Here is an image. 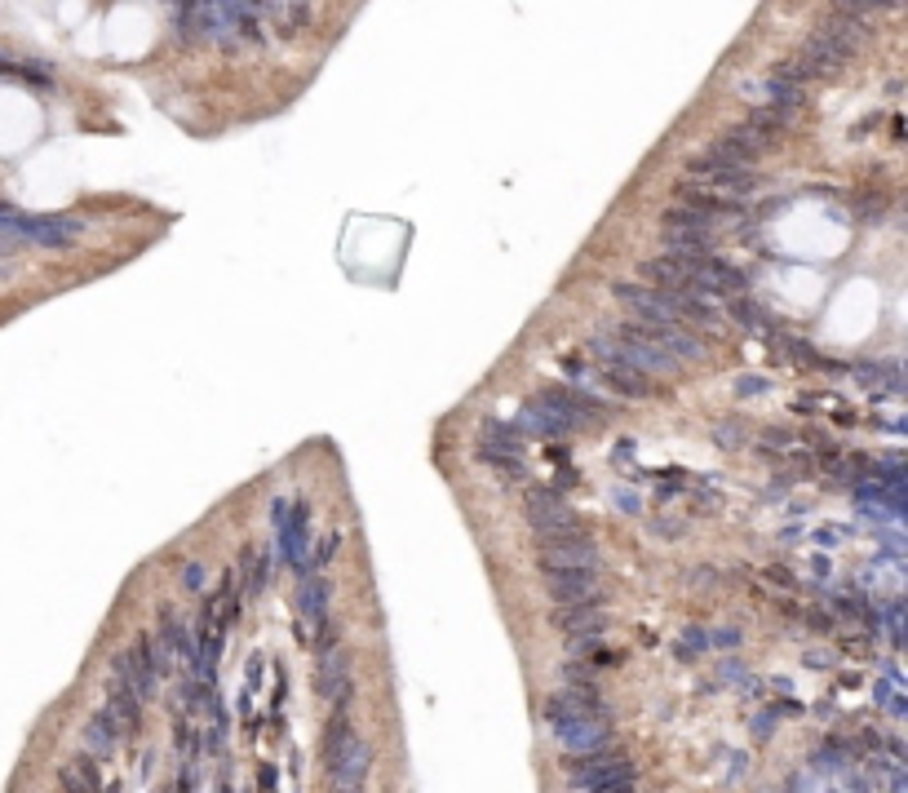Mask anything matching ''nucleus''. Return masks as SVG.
Masks as SVG:
<instances>
[{"mask_svg":"<svg viewBox=\"0 0 908 793\" xmlns=\"http://www.w3.org/2000/svg\"><path fill=\"white\" fill-rule=\"evenodd\" d=\"M612 293L638 319H674V324H714L718 319L700 293H674L660 284H616Z\"/></svg>","mask_w":908,"mask_h":793,"instance_id":"f257e3e1","label":"nucleus"},{"mask_svg":"<svg viewBox=\"0 0 908 793\" xmlns=\"http://www.w3.org/2000/svg\"><path fill=\"white\" fill-rule=\"evenodd\" d=\"M368 762H373L368 745L346 723L328 731V771H333V785L337 789H359V785H364V780H368Z\"/></svg>","mask_w":908,"mask_h":793,"instance_id":"f03ea898","label":"nucleus"},{"mask_svg":"<svg viewBox=\"0 0 908 793\" xmlns=\"http://www.w3.org/2000/svg\"><path fill=\"white\" fill-rule=\"evenodd\" d=\"M85 231L80 218H23L14 209H0V235H18V240L45 244V249H58V244H71Z\"/></svg>","mask_w":908,"mask_h":793,"instance_id":"7ed1b4c3","label":"nucleus"},{"mask_svg":"<svg viewBox=\"0 0 908 793\" xmlns=\"http://www.w3.org/2000/svg\"><path fill=\"white\" fill-rule=\"evenodd\" d=\"M815 36H820L824 45L842 58V63H851V58L873 40V23H869V18L842 14V9H829V14L820 18V27H815Z\"/></svg>","mask_w":908,"mask_h":793,"instance_id":"20e7f679","label":"nucleus"},{"mask_svg":"<svg viewBox=\"0 0 908 793\" xmlns=\"http://www.w3.org/2000/svg\"><path fill=\"white\" fill-rule=\"evenodd\" d=\"M550 727L559 736V745L572 749V754H594V749H607V740H612V727L598 714H554Z\"/></svg>","mask_w":908,"mask_h":793,"instance_id":"39448f33","label":"nucleus"},{"mask_svg":"<svg viewBox=\"0 0 908 793\" xmlns=\"http://www.w3.org/2000/svg\"><path fill=\"white\" fill-rule=\"evenodd\" d=\"M572 785H576V789L621 793V789H634L638 776H634V767H629V762H612V754H607V749H594V754L572 771Z\"/></svg>","mask_w":908,"mask_h":793,"instance_id":"423d86ee","label":"nucleus"},{"mask_svg":"<svg viewBox=\"0 0 908 793\" xmlns=\"http://www.w3.org/2000/svg\"><path fill=\"white\" fill-rule=\"evenodd\" d=\"M528 519L536 537H559V532H585L581 519L563 506V497L554 488H528Z\"/></svg>","mask_w":908,"mask_h":793,"instance_id":"0eeeda50","label":"nucleus"},{"mask_svg":"<svg viewBox=\"0 0 908 793\" xmlns=\"http://www.w3.org/2000/svg\"><path fill=\"white\" fill-rule=\"evenodd\" d=\"M541 563L545 568H590V572H598V550L585 532H559V537H541Z\"/></svg>","mask_w":908,"mask_h":793,"instance_id":"6e6552de","label":"nucleus"},{"mask_svg":"<svg viewBox=\"0 0 908 793\" xmlns=\"http://www.w3.org/2000/svg\"><path fill=\"white\" fill-rule=\"evenodd\" d=\"M545 594L554 603H603V590H598L590 568H545Z\"/></svg>","mask_w":908,"mask_h":793,"instance_id":"1a4fd4ad","label":"nucleus"},{"mask_svg":"<svg viewBox=\"0 0 908 793\" xmlns=\"http://www.w3.org/2000/svg\"><path fill=\"white\" fill-rule=\"evenodd\" d=\"M111 678H116V683H125L133 696L142 700V705H147L151 696H156V669L147 665V656H142V647H129V652H120L116 661H111Z\"/></svg>","mask_w":908,"mask_h":793,"instance_id":"9d476101","label":"nucleus"},{"mask_svg":"<svg viewBox=\"0 0 908 793\" xmlns=\"http://www.w3.org/2000/svg\"><path fill=\"white\" fill-rule=\"evenodd\" d=\"M319 696L337 709L350 705V661L333 643H324V661H319Z\"/></svg>","mask_w":908,"mask_h":793,"instance_id":"9b49d317","label":"nucleus"},{"mask_svg":"<svg viewBox=\"0 0 908 793\" xmlns=\"http://www.w3.org/2000/svg\"><path fill=\"white\" fill-rule=\"evenodd\" d=\"M102 718H107V723L116 727L120 736H133V731L142 727V700L133 696L125 683H116V678H111V692H107V705H102Z\"/></svg>","mask_w":908,"mask_h":793,"instance_id":"f8f14e48","label":"nucleus"},{"mask_svg":"<svg viewBox=\"0 0 908 793\" xmlns=\"http://www.w3.org/2000/svg\"><path fill=\"white\" fill-rule=\"evenodd\" d=\"M603 625H607V616L598 603H563V612L554 616V630H563L572 638H598Z\"/></svg>","mask_w":908,"mask_h":793,"instance_id":"ddd939ff","label":"nucleus"},{"mask_svg":"<svg viewBox=\"0 0 908 793\" xmlns=\"http://www.w3.org/2000/svg\"><path fill=\"white\" fill-rule=\"evenodd\" d=\"M598 364H603V377H607V386H612V390H621V395H629V399L652 395V381H647L643 368L625 364V359H598Z\"/></svg>","mask_w":908,"mask_h":793,"instance_id":"4468645a","label":"nucleus"},{"mask_svg":"<svg viewBox=\"0 0 908 793\" xmlns=\"http://www.w3.org/2000/svg\"><path fill=\"white\" fill-rule=\"evenodd\" d=\"M297 607H302V616L319 634L328 630V585L319 581V576H302V585H297Z\"/></svg>","mask_w":908,"mask_h":793,"instance_id":"2eb2a0df","label":"nucleus"},{"mask_svg":"<svg viewBox=\"0 0 908 793\" xmlns=\"http://www.w3.org/2000/svg\"><path fill=\"white\" fill-rule=\"evenodd\" d=\"M665 244L674 257L714 253V231H687V226H665Z\"/></svg>","mask_w":908,"mask_h":793,"instance_id":"dca6fc26","label":"nucleus"},{"mask_svg":"<svg viewBox=\"0 0 908 793\" xmlns=\"http://www.w3.org/2000/svg\"><path fill=\"white\" fill-rule=\"evenodd\" d=\"M479 461H488L492 470H497L501 479L510 483H523L528 479V466H523V457L514 448H497V444H479Z\"/></svg>","mask_w":908,"mask_h":793,"instance_id":"f3484780","label":"nucleus"},{"mask_svg":"<svg viewBox=\"0 0 908 793\" xmlns=\"http://www.w3.org/2000/svg\"><path fill=\"white\" fill-rule=\"evenodd\" d=\"M85 749H89L94 758H111V754L120 749V731L111 727L102 714H94V718L85 723Z\"/></svg>","mask_w":908,"mask_h":793,"instance_id":"a211bd4d","label":"nucleus"},{"mask_svg":"<svg viewBox=\"0 0 908 793\" xmlns=\"http://www.w3.org/2000/svg\"><path fill=\"white\" fill-rule=\"evenodd\" d=\"M745 125H749V129H758L767 142H776L780 133L793 125V111H789V107H771V102H767V107H758V111H753V116L745 120Z\"/></svg>","mask_w":908,"mask_h":793,"instance_id":"6ab92c4d","label":"nucleus"},{"mask_svg":"<svg viewBox=\"0 0 908 793\" xmlns=\"http://www.w3.org/2000/svg\"><path fill=\"white\" fill-rule=\"evenodd\" d=\"M900 0H833V9H842V14H855V18H873L886 14V9H895Z\"/></svg>","mask_w":908,"mask_h":793,"instance_id":"aec40b11","label":"nucleus"},{"mask_svg":"<svg viewBox=\"0 0 908 793\" xmlns=\"http://www.w3.org/2000/svg\"><path fill=\"white\" fill-rule=\"evenodd\" d=\"M262 585H266V559L262 554H244V590L249 594H262Z\"/></svg>","mask_w":908,"mask_h":793,"instance_id":"412c9836","label":"nucleus"},{"mask_svg":"<svg viewBox=\"0 0 908 793\" xmlns=\"http://www.w3.org/2000/svg\"><path fill=\"white\" fill-rule=\"evenodd\" d=\"M483 444H497V448H514V452H519V430L501 426V421H483Z\"/></svg>","mask_w":908,"mask_h":793,"instance_id":"4be33fe9","label":"nucleus"},{"mask_svg":"<svg viewBox=\"0 0 908 793\" xmlns=\"http://www.w3.org/2000/svg\"><path fill=\"white\" fill-rule=\"evenodd\" d=\"M714 439H718L722 448H740V444H745V430H740V426H718Z\"/></svg>","mask_w":908,"mask_h":793,"instance_id":"5701e85b","label":"nucleus"},{"mask_svg":"<svg viewBox=\"0 0 908 793\" xmlns=\"http://www.w3.org/2000/svg\"><path fill=\"white\" fill-rule=\"evenodd\" d=\"M337 545H342V537H328L324 545H319V554H315V563L324 568V563H333V554H337Z\"/></svg>","mask_w":908,"mask_h":793,"instance_id":"b1692460","label":"nucleus"},{"mask_svg":"<svg viewBox=\"0 0 908 793\" xmlns=\"http://www.w3.org/2000/svg\"><path fill=\"white\" fill-rule=\"evenodd\" d=\"M182 585H187V590H200V585H204V568H200V563H191V568L182 572Z\"/></svg>","mask_w":908,"mask_h":793,"instance_id":"393cba45","label":"nucleus"}]
</instances>
